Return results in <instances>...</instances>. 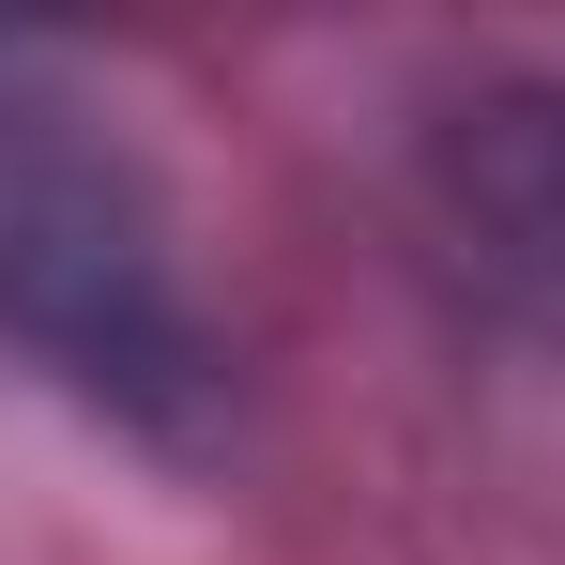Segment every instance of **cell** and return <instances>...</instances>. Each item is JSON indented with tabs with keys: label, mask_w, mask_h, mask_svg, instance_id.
<instances>
[{
	"label": "cell",
	"mask_w": 565,
	"mask_h": 565,
	"mask_svg": "<svg viewBox=\"0 0 565 565\" xmlns=\"http://www.w3.org/2000/svg\"><path fill=\"white\" fill-rule=\"evenodd\" d=\"M0 337L138 428L199 413V321L138 214V169L62 122H0Z\"/></svg>",
	"instance_id": "1"
}]
</instances>
